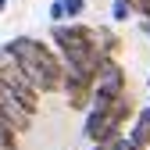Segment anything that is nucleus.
Returning a JSON list of instances; mask_svg holds the SVG:
<instances>
[{"mask_svg": "<svg viewBox=\"0 0 150 150\" xmlns=\"http://www.w3.org/2000/svg\"><path fill=\"white\" fill-rule=\"evenodd\" d=\"M4 47L11 50V57L18 61L22 75L40 93H61L64 61H61V54L54 47H47L43 40H32V36H14V40H7Z\"/></svg>", "mask_w": 150, "mask_h": 150, "instance_id": "obj_1", "label": "nucleus"}, {"mask_svg": "<svg viewBox=\"0 0 150 150\" xmlns=\"http://www.w3.org/2000/svg\"><path fill=\"white\" fill-rule=\"evenodd\" d=\"M50 40L54 47H57L64 68H75L82 75H97L100 61V50H97V32H93V25H82V22H64V25H54L50 29Z\"/></svg>", "mask_w": 150, "mask_h": 150, "instance_id": "obj_2", "label": "nucleus"}, {"mask_svg": "<svg viewBox=\"0 0 150 150\" xmlns=\"http://www.w3.org/2000/svg\"><path fill=\"white\" fill-rule=\"evenodd\" d=\"M129 118H136V100L129 97V93H122L118 100H111V104H89L86 111V139L93 146H111L118 136H125L122 129Z\"/></svg>", "mask_w": 150, "mask_h": 150, "instance_id": "obj_3", "label": "nucleus"}, {"mask_svg": "<svg viewBox=\"0 0 150 150\" xmlns=\"http://www.w3.org/2000/svg\"><path fill=\"white\" fill-rule=\"evenodd\" d=\"M122 93H129V86H125V68L115 57L100 61L97 75H93V104H111V100H118Z\"/></svg>", "mask_w": 150, "mask_h": 150, "instance_id": "obj_4", "label": "nucleus"}, {"mask_svg": "<svg viewBox=\"0 0 150 150\" xmlns=\"http://www.w3.org/2000/svg\"><path fill=\"white\" fill-rule=\"evenodd\" d=\"M61 93L71 111H89L93 104V75H82L75 68H64V82H61Z\"/></svg>", "mask_w": 150, "mask_h": 150, "instance_id": "obj_5", "label": "nucleus"}, {"mask_svg": "<svg viewBox=\"0 0 150 150\" xmlns=\"http://www.w3.org/2000/svg\"><path fill=\"white\" fill-rule=\"evenodd\" d=\"M129 139H132V143H139L143 150L150 146V104L136 111V118H132V129H129Z\"/></svg>", "mask_w": 150, "mask_h": 150, "instance_id": "obj_6", "label": "nucleus"}, {"mask_svg": "<svg viewBox=\"0 0 150 150\" xmlns=\"http://www.w3.org/2000/svg\"><path fill=\"white\" fill-rule=\"evenodd\" d=\"M93 32H97V50H100V57H115V54L122 50V40H118L107 25H97Z\"/></svg>", "mask_w": 150, "mask_h": 150, "instance_id": "obj_7", "label": "nucleus"}, {"mask_svg": "<svg viewBox=\"0 0 150 150\" xmlns=\"http://www.w3.org/2000/svg\"><path fill=\"white\" fill-rule=\"evenodd\" d=\"M0 150H18V132L0 118Z\"/></svg>", "mask_w": 150, "mask_h": 150, "instance_id": "obj_8", "label": "nucleus"}, {"mask_svg": "<svg viewBox=\"0 0 150 150\" xmlns=\"http://www.w3.org/2000/svg\"><path fill=\"white\" fill-rule=\"evenodd\" d=\"M132 14H136V11H132L129 0H115V4H111V18H115V22H129Z\"/></svg>", "mask_w": 150, "mask_h": 150, "instance_id": "obj_9", "label": "nucleus"}, {"mask_svg": "<svg viewBox=\"0 0 150 150\" xmlns=\"http://www.w3.org/2000/svg\"><path fill=\"white\" fill-rule=\"evenodd\" d=\"M61 7H64V18H82L86 0H61Z\"/></svg>", "mask_w": 150, "mask_h": 150, "instance_id": "obj_10", "label": "nucleus"}, {"mask_svg": "<svg viewBox=\"0 0 150 150\" xmlns=\"http://www.w3.org/2000/svg\"><path fill=\"white\" fill-rule=\"evenodd\" d=\"M107 150H143V146H139V143H132V139H129V132H125V136H118L115 143H111Z\"/></svg>", "mask_w": 150, "mask_h": 150, "instance_id": "obj_11", "label": "nucleus"}, {"mask_svg": "<svg viewBox=\"0 0 150 150\" xmlns=\"http://www.w3.org/2000/svg\"><path fill=\"white\" fill-rule=\"evenodd\" d=\"M50 22H54V25H64V22H68V18H64V7H61V0H54V4H50Z\"/></svg>", "mask_w": 150, "mask_h": 150, "instance_id": "obj_12", "label": "nucleus"}, {"mask_svg": "<svg viewBox=\"0 0 150 150\" xmlns=\"http://www.w3.org/2000/svg\"><path fill=\"white\" fill-rule=\"evenodd\" d=\"M132 11H136L139 18H146V22H150V0H132Z\"/></svg>", "mask_w": 150, "mask_h": 150, "instance_id": "obj_13", "label": "nucleus"}, {"mask_svg": "<svg viewBox=\"0 0 150 150\" xmlns=\"http://www.w3.org/2000/svg\"><path fill=\"white\" fill-rule=\"evenodd\" d=\"M7 4H11V0H0V11H7Z\"/></svg>", "mask_w": 150, "mask_h": 150, "instance_id": "obj_14", "label": "nucleus"}, {"mask_svg": "<svg viewBox=\"0 0 150 150\" xmlns=\"http://www.w3.org/2000/svg\"><path fill=\"white\" fill-rule=\"evenodd\" d=\"M143 29H146V36H150V22H146V25H143Z\"/></svg>", "mask_w": 150, "mask_h": 150, "instance_id": "obj_15", "label": "nucleus"}, {"mask_svg": "<svg viewBox=\"0 0 150 150\" xmlns=\"http://www.w3.org/2000/svg\"><path fill=\"white\" fill-rule=\"evenodd\" d=\"M93 150H107V146H93Z\"/></svg>", "mask_w": 150, "mask_h": 150, "instance_id": "obj_16", "label": "nucleus"}, {"mask_svg": "<svg viewBox=\"0 0 150 150\" xmlns=\"http://www.w3.org/2000/svg\"><path fill=\"white\" fill-rule=\"evenodd\" d=\"M146 86H150V79H146Z\"/></svg>", "mask_w": 150, "mask_h": 150, "instance_id": "obj_17", "label": "nucleus"}]
</instances>
